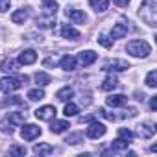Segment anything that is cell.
<instances>
[{"mask_svg": "<svg viewBox=\"0 0 157 157\" xmlns=\"http://www.w3.org/2000/svg\"><path fill=\"white\" fill-rule=\"evenodd\" d=\"M76 63H78V59L74 56H63L61 61H59V67L63 70H74L76 68Z\"/></svg>", "mask_w": 157, "mask_h": 157, "instance_id": "2e32d148", "label": "cell"}, {"mask_svg": "<svg viewBox=\"0 0 157 157\" xmlns=\"http://www.w3.org/2000/svg\"><path fill=\"white\" fill-rule=\"evenodd\" d=\"M117 87H118V80L115 76H107L102 83V91H115Z\"/></svg>", "mask_w": 157, "mask_h": 157, "instance_id": "7402d4cb", "label": "cell"}, {"mask_svg": "<svg viewBox=\"0 0 157 157\" xmlns=\"http://www.w3.org/2000/svg\"><path fill=\"white\" fill-rule=\"evenodd\" d=\"M35 82H37V85L44 87V85H48V83L52 82V76L46 74V72H37V74H35Z\"/></svg>", "mask_w": 157, "mask_h": 157, "instance_id": "d4e9b609", "label": "cell"}, {"mask_svg": "<svg viewBox=\"0 0 157 157\" xmlns=\"http://www.w3.org/2000/svg\"><path fill=\"white\" fill-rule=\"evenodd\" d=\"M113 2H115L118 8H126V6L129 4V0H113Z\"/></svg>", "mask_w": 157, "mask_h": 157, "instance_id": "8d00e7d4", "label": "cell"}, {"mask_svg": "<svg viewBox=\"0 0 157 157\" xmlns=\"http://www.w3.org/2000/svg\"><path fill=\"white\" fill-rule=\"evenodd\" d=\"M105 104L109 107H124L128 104V96H124V94H111V96L105 98Z\"/></svg>", "mask_w": 157, "mask_h": 157, "instance_id": "9c48e42d", "label": "cell"}, {"mask_svg": "<svg viewBox=\"0 0 157 157\" xmlns=\"http://www.w3.org/2000/svg\"><path fill=\"white\" fill-rule=\"evenodd\" d=\"M63 113H65L67 117H74V115L80 113V109H78V105H76V104H70V102H68V104L65 105V111H63Z\"/></svg>", "mask_w": 157, "mask_h": 157, "instance_id": "4dcf8cb0", "label": "cell"}, {"mask_svg": "<svg viewBox=\"0 0 157 157\" xmlns=\"http://www.w3.org/2000/svg\"><path fill=\"white\" fill-rule=\"evenodd\" d=\"M118 137H122V139L128 140V142L133 140V133H131L129 129H126V128H120V129H118Z\"/></svg>", "mask_w": 157, "mask_h": 157, "instance_id": "d6a6232c", "label": "cell"}, {"mask_svg": "<svg viewBox=\"0 0 157 157\" xmlns=\"http://www.w3.org/2000/svg\"><path fill=\"white\" fill-rule=\"evenodd\" d=\"M96 52H93V50H85V52H82L80 56H78V63L80 65H83V67H89V65H93L94 61H96Z\"/></svg>", "mask_w": 157, "mask_h": 157, "instance_id": "30bf717a", "label": "cell"}, {"mask_svg": "<svg viewBox=\"0 0 157 157\" xmlns=\"http://www.w3.org/2000/svg\"><path fill=\"white\" fill-rule=\"evenodd\" d=\"M65 142L67 144H80V142H83V133H80V131L70 133V135H67Z\"/></svg>", "mask_w": 157, "mask_h": 157, "instance_id": "4316f807", "label": "cell"}, {"mask_svg": "<svg viewBox=\"0 0 157 157\" xmlns=\"http://www.w3.org/2000/svg\"><path fill=\"white\" fill-rule=\"evenodd\" d=\"M126 50H128V54H131V56H135V57H146V56L151 52L150 44H148L146 41H140V39L129 41L128 46H126Z\"/></svg>", "mask_w": 157, "mask_h": 157, "instance_id": "3957f363", "label": "cell"}, {"mask_svg": "<svg viewBox=\"0 0 157 157\" xmlns=\"http://www.w3.org/2000/svg\"><path fill=\"white\" fill-rule=\"evenodd\" d=\"M137 133H139L142 139H151V137L155 135V128H153L151 124H140L139 129H137Z\"/></svg>", "mask_w": 157, "mask_h": 157, "instance_id": "e0dca14e", "label": "cell"}, {"mask_svg": "<svg viewBox=\"0 0 157 157\" xmlns=\"http://www.w3.org/2000/svg\"><path fill=\"white\" fill-rule=\"evenodd\" d=\"M139 15L148 26H157V0H144L140 4Z\"/></svg>", "mask_w": 157, "mask_h": 157, "instance_id": "6da1fadb", "label": "cell"}, {"mask_svg": "<svg viewBox=\"0 0 157 157\" xmlns=\"http://www.w3.org/2000/svg\"><path fill=\"white\" fill-rule=\"evenodd\" d=\"M21 135H22L24 140H33V139H37V137L41 135V128L35 126V124H26V126L22 128Z\"/></svg>", "mask_w": 157, "mask_h": 157, "instance_id": "5b68a950", "label": "cell"}, {"mask_svg": "<svg viewBox=\"0 0 157 157\" xmlns=\"http://www.w3.org/2000/svg\"><path fill=\"white\" fill-rule=\"evenodd\" d=\"M2 105H4V107H8V105H24V107H26V104H24V100H22L21 96H10V98H4V100H2Z\"/></svg>", "mask_w": 157, "mask_h": 157, "instance_id": "484cf974", "label": "cell"}, {"mask_svg": "<svg viewBox=\"0 0 157 157\" xmlns=\"http://www.w3.org/2000/svg\"><path fill=\"white\" fill-rule=\"evenodd\" d=\"M80 32L78 30H74L72 26H68V24H65L63 28H61V37L63 39H70V41H76V39H80Z\"/></svg>", "mask_w": 157, "mask_h": 157, "instance_id": "5bb4252c", "label": "cell"}, {"mask_svg": "<svg viewBox=\"0 0 157 157\" xmlns=\"http://www.w3.org/2000/svg\"><path fill=\"white\" fill-rule=\"evenodd\" d=\"M98 43H100L102 46H105V48H111V46H113V39L107 37V35H104V33L98 37Z\"/></svg>", "mask_w": 157, "mask_h": 157, "instance_id": "836d02e7", "label": "cell"}, {"mask_svg": "<svg viewBox=\"0 0 157 157\" xmlns=\"http://www.w3.org/2000/svg\"><path fill=\"white\" fill-rule=\"evenodd\" d=\"M35 61H37V52L32 50V48L21 52V56H19V65H32Z\"/></svg>", "mask_w": 157, "mask_h": 157, "instance_id": "8fae6325", "label": "cell"}, {"mask_svg": "<svg viewBox=\"0 0 157 157\" xmlns=\"http://www.w3.org/2000/svg\"><path fill=\"white\" fill-rule=\"evenodd\" d=\"M150 107H151V111L157 109V96H151V98H150Z\"/></svg>", "mask_w": 157, "mask_h": 157, "instance_id": "74e56055", "label": "cell"}, {"mask_svg": "<svg viewBox=\"0 0 157 157\" xmlns=\"http://www.w3.org/2000/svg\"><path fill=\"white\" fill-rule=\"evenodd\" d=\"M10 153L11 155H26V148L24 146H11L10 148Z\"/></svg>", "mask_w": 157, "mask_h": 157, "instance_id": "e575fe53", "label": "cell"}, {"mask_svg": "<svg viewBox=\"0 0 157 157\" xmlns=\"http://www.w3.org/2000/svg\"><path fill=\"white\" fill-rule=\"evenodd\" d=\"M43 10H44L46 15H56L57 2H56V0H43Z\"/></svg>", "mask_w": 157, "mask_h": 157, "instance_id": "603a6c76", "label": "cell"}, {"mask_svg": "<svg viewBox=\"0 0 157 157\" xmlns=\"http://www.w3.org/2000/svg\"><path fill=\"white\" fill-rule=\"evenodd\" d=\"M43 65H44V67H56V61H52V59L48 57V59H44V61H43Z\"/></svg>", "mask_w": 157, "mask_h": 157, "instance_id": "f35d334b", "label": "cell"}, {"mask_svg": "<svg viewBox=\"0 0 157 157\" xmlns=\"http://www.w3.org/2000/svg\"><path fill=\"white\" fill-rule=\"evenodd\" d=\"M30 17V8H22V10H17L13 15H11V21L15 24H24V21Z\"/></svg>", "mask_w": 157, "mask_h": 157, "instance_id": "9a60e30c", "label": "cell"}, {"mask_svg": "<svg viewBox=\"0 0 157 157\" xmlns=\"http://www.w3.org/2000/svg\"><path fill=\"white\" fill-rule=\"evenodd\" d=\"M105 135V126L100 124V122H93L89 128H87V137L89 139H100Z\"/></svg>", "mask_w": 157, "mask_h": 157, "instance_id": "ba28073f", "label": "cell"}, {"mask_svg": "<svg viewBox=\"0 0 157 157\" xmlns=\"http://www.w3.org/2000/svg\"><path fill=\"white\" fill-rule=\"evenodd\" d=\"M65 15H67L72 22H76V24H83V22L87 21V15H85L83 11L74 10V8H67V10H65Z\"/></svg>", "mask_w": 157, "mask_h": 157, "instance_id": "8992f818", "label": "cell"}, {"mask_svg": "<svg viewBox=\"0 0 157 157\" xmlns=\"http://www.w3.org/2000/svg\"><path fill=\"white\" fill-rule=\"evenodd\" d=\"M126 35H128V24L118 22V24L113 26V30H111V39H122V37H126Z\"/></svg>", "mask_w": 157, "mask_h": 157, "instance_id": "4fadbf2b", "label": "cell"}, {"mask_svg": "<svg viewBox=\"0 0 157 157\" xmlns=\"http://www.w3.org/2000/svg\"><path fill=\"white\" fill-rule=\"evenodd\" d=\"M0 68H2L4 72H15V70H19V61H15V59H4L2 63H0Z\"/></svg>", "mask_w": 157, "mask_h": 157, "instance_id": "44dd1931", "label": "cell"}, {"mask_svg": "<svg viewBox=\"0 0 157 157\" xmlns=\"http://www.w3.org/2000/svg\"><path fill=\"white\" fill-rule=\"evenodd\" d=\"M28 98L33 100V102L43 100V98H44V91H43V89H32V91L28 93Z\"/></svg>", "mask_w": 157, "mask_h": 157, "instance_id": "f546056e", "label": "cell"}, {"mask_svg": "<svg viewBox=\"0 0 157 157\" xmlns=\"http://www.w3.org/2000/svg\"><path fill=\"white\" fill-rule=\"evenodd\" d=\"M24 124V113H10L4 120H2V126H4V131L6 133H13V128L15 126H21Z\"/></svg>", "mask_w": 157, "mask_h": 157, "instance_id": "277c9868", "label": "cell"}, {"mask_svg": "<svg viewBox=\"0 0 157 157\" xmlns=\"http://www.w3.org/2000/svg\"><path fill=\"white\" fill-rule=\"evenodd\" d=\"M129 68V65H128V61H124V59H113V61H109L107 65H105V70H115V72H122V70H128Z\"/></svg>", "mask_w": 157, "mask_h": 157, "instance_id": "7c38bea8", "label": "cell"}, {"mask_svg": "<svg viewBox=\"0 0 157 157\" xmlns=\"http://www.w3.org/2000/svg\"><path fill=\"white\" fill-rule=\"evenodd\" d=\"M33 153H37V155H50V153H54V146H50L46 142H39V144L33 146Z\"/></svg>", "mask_w": 157, "mask_h": 157, "instance_id": "d6986e66", "label": "cell"}, {"mask_svg": "<svg viewBox=\"0 0 157 157\" xmlns=\"http://www.w3.org/2000/svg\"><path fill=\"white\" fill-rule=\"evenodd\" d=\"M35 117L39 120H52V118H56V107L54 105H43L35 111Z\"/></svg>", "mask_w": 157, "mask_h": 157, "instance_id": "52a82bcc", "label": "cell"}, {"mask_svg": "<svg viewBox=\"0 0 157 157\" xmlns=\"http://www.w3.org/2000/svg\"><path fill=\"white\" fill-rule=\"evenodd\" d=\"M28 82V76H21V78H13V76H6L0 80V91L2 93H13L17 89H21L22 83Z\"/></svg>", "mask_w": 157, "mask_h": 157, "instance_id": "7a4b0ae2", "label": "cell"}, {"mask_svg": "<svg viewBox=\"0 0 157 157\" xmlns=\"http://www.w3.org/2000/svg\"><path fill=\"white\" fill-rule=\"evenodd\" d=\"M89 4L96 13H104L109 6V0H89Z\"/></svg>", "mask_w": 157, "mask_h": 157, "instance_id": "ffe728a7", "label": "cell"}, {"mask_svg": "<svg viewBox=\"0 0 157 157\" xmlns=\"http://www.w3.org/2000/svg\"><path fill=\"white\" fill-rule=\"evenodd\" d=\"M10 4H11V0H0V11H8Z\"/></svg>", "mask_w": 157, "mask_h": 157, "instance_id": "d590c367", "label": "cell"}, {"mask_svg": "<svg viewBox=\"0 0 157 157\" xmlns=\"http://www.w3.org/2000/svg\"><path fill=\"white\" fill-rule=\"evenodd\" d=\"M146 85H148V87H155V85H157V72H155V70H151V72L146 76Z\"/></svg>", "mask_w": 157, "mask_h": 157, "instance_id": "1f68e13d", "label": "cell"}, {"mask_svg": "<svg viewBox=\"0 0 157 157\" xmlns=\"http://www.w3.org/2000/svg\"><path fill=\"white\" fill-rule=\"evenodd\" d=\"M68 128H70V124H68L67 120H54V122H52V126H50V131L57 135V133H63V131H67Z\"/></svg>", "mask_w": 157, "mask_h": 157, "instance_id": "ac0fdd59", "label": "cell"}, {"mask_svg": "<svg viewBox=\"0 0 157 157\" xmlns=\"http://www.w3.org/2000/svg\"><path fill=\"white\" fill-rule=\"evenodd\" d=\"M54 24H56V15H48V17L37 19V26L39 28H52Z\"/></svg>", "mask_w": 157, "mask_h": 157, "instance_id": "cb8c5ba5", "label": "cell"}, {"mask_svg": "<svg viewBox=\"0 0 157 157\" xmlns=\"http://www.w3.org/2000/svg\"><path fill=\"white\" fill-rule=\"evenodd\" d=\"M56 98H57V100H61V102L70 100V98H72V89H70V87H63V89H59V91H57V94H56Z\"/></svg>", "mask_w": 157, "mask_h": 157, "instance_id": "83f0119b", "label": "cell"}, {"mask_svg": "<svg viewBox=\"0 0 157 157\" xmlns=\"http://www.w3.org/2000/svg\"><path fill=\"white\" fill-rule=\"evenodd\" d=\"M128 144H129L128 140H124L122 137H118L115 142H111V150H113V151H120V150H126Z\"/></svg>", "mask_w": 157, "mask_h": 157, "instance_id": "f1b7e54d", "label": "cell"}]
</instances>
